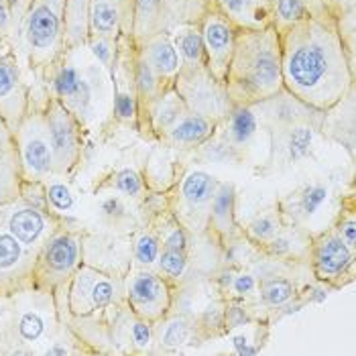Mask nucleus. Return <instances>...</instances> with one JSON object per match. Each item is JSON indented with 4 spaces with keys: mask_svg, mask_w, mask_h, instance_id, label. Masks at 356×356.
<instances>
[{
    "mask_svg": "<svg viewBox=\"0 0 356 356\" xmlns=\"http://www.w3.org/2000/svg\"><path fill=\"white\" fill-rule=\"evenodd\" d=\"M135 88H137L138 98V116L153 100H157L167 88H171L157 76V72L147 63V59L143 55L138 54V49L135 55Z\"/></svg>",
    "mask_w": 356,
    "mask_h": 356,
    "instance_id": "obj_27",
    "label": "nucleus"
},
{
    "mask_svg": "<svg viewBox=\"0 0 356 356\" xmlns=\"http://www.w3.org/2000/svg\"><path fill=\"white\" fill-rule=\"evenodd\" d=\"M100 210H102V214H104L106 218L114 220V222L120 218H127V208H124L122 200H120V197H116V195L106 197V200L102 202Z\"/></svg>",
    "mask_w": 356,
    "mask_h": 356,
    "instance_id": "obj_45",
    "label": "nucleus"
},
{
    "mask_svg": "<svg viewBox=\"0 0 356 356\" xmlns=\"http://www.w3.org/2000/svg\"><path fill=\"white\" fill-rule=\"evenodd\" d=\"M0 222H4V228L17 241L33 250L43 247L55 232L54 214L31 204H13L0 208Z\"/></svg>",
    "mask_w": 356,
    "mask_h": 356,
    "instance_id": "obj_14",
    "label": "nucleus"
},
{
    "mask_svg": "<svg viewBox=\"0 0 356 356\" xmlns=\"http://www.w3.org/2000/svg\"><path fill=\"white\" fill-rule=\"evenodd\" d=\"M124 300L137 318L159 324L171 309V287L163 275L153 269L135 267L124 285Z\"/></svg>",
    "mask_w": 356,
    "mask_h": 356,
    "instance_id": "obj_10",
    "label": "nucleus"
},
{
    "mask_svg": "<svg viewBox=\"0 0 356 356\" xmlns=\"http://www.w3.org/2000/svg\"><path fill=\"white\" fill-rule=\"evenodd\" d=\"M31 250L33 248L25 247L6 228H2L0 222V289L19 287V283L33 277L39 252L31 254Z\"/></svg>",
    "mask_w": 356,
    "mask_h": 356,
    "instance_id": "obj_17",
    "label": "nucleus"
},
{
    "mask_svg": "<svg viewBox=\"0 0 356 356\" xmlns=\"http://www.w3.org/2000/svg\"><path fill=\"white\" fill-rule=\"evenodd\" d=\"M314 140V129L303 124V122H293L289 124L287 138H285V153L289 163H298L300 159L307 157L309 147Z\"/></svg>",
    "mask_w": 356,
    "mask_h": 356,
    "instance_id": "obj_33",
    "label": "nucleus"
},
{
    "mask_svg": "<svg viewBox=\"0 0 356 356\" xmlns=\"http://www.w3.org/2000/svg\"><path fill=\"white\" fill-rule=\"evenodd\" d=\"M184 114H188V108L171 86L157 100H153L147 108L140 112L138 122H147L149 131L157 138H161Z\"/></svg>",
    "mask_w": 356,
    "mask_h": 356,
    "instance_id": "obj_20",
    "label": "nucleus"
},
{
    "mask_svg": "<svg viewBox=\"0 0 356 356\" xmlns=\"http://www.w3.org/2000/svg\"><path fill=\"white\" fill-rule=\"evenodd\" d=\"M54 96L70 110L80 127H88L112 112L110 72L100 65L90 51L70 49L59 57L51 74Z\"/></svg>",
    "mask_w": 356,
    "mask_h": 356,
    "instance_id": "obj_3",
    "label": "nucleus"
},
{
    "mask_svg": "<svg viewBox=\"0 0 356 356\" xmlns=\"http://www.w3.org/2000/svg\"><path fill=\"white\" fill-rule=\"evenodd\" d=\"M257 287H259V283H257L254 275L250 273L236 275L234 281H232V291H234L238 298H247V296H250Z\"/></svg>",
    "mask_w": 356,
    "mask_h": 356,
    "instance_id": "obj_44",
    "label": "nucleus"
},
{
    "mask_svg": "<svg viewBox=\"0 0 356 356\" xmlns=\"http://www.w3.org/2000/svg\"><path fill=\"white\" fill-rule=\"evenodd\" d=\"M159 252H161V238H159L157 232L147 230V232L138 234L137 241H135V247H133V257H135L137 267H143V269L157 267Z\"/></svg>",
    "mask_w": 356,
    "mask_h": 356,
    "instance_id": "obj_34",
    "label": "nucleus"
},
{
    "mask_svg": "<svg viewBox=\"0 0 356 356\" xmlns=\"http://www.w3.org/2000/svg\"><path fill=\"white\" fill-rule=\"evenodd\" d=\"M45 200H47V208L51 210V214H72L76 210V197L70 190V186H65L63 181H47L45 184Z\"/></svg>",
    "mask_w": 356,
    "mask_h": 356,
    "instance_id": "obj_37",
    "label": "nucleus"
},
{
    "mask_svg": "<svg viewBox=\"0 0 356 356\" xmlns=\"http://www.w3.org/2000/svg\"><path fill=\"white\" fill-rule=\"evenodd\" d=\"M334 232L346 243V247L356 250V216L355 208L342 212V216L338 218L336 226H334Z\"/></svg>",
    "mask_w": 356,
    "mask_h": 356,
    "instance_id": "obj_43",
    "label": "nucleus"
},
{
    "mask_svg": "<svg viewBox=\"0 0 356 356\" xmlns=\"http://www.w3.org/2000/svg\"><path fill=\"white\" fill-rule=\"evenodd\" d=\"M296 195H298L293 200L296 218H309L324 206V202L328 200L330 190L324 184H307Z\"/></svg>",
    "mask_w": 356,
    "mask_h": 356,
    "instance_id": "obj_31",
    "label": "nucleus"
},
{
    "mask_svg": "<svg viewBox=\"0 0 356 356\" xmlns=\"http://www.w3.org/2000/svg\"><path fill=\"white\" fill-rule=\"evenodd\" d=\"M131 342H133L135 350L147 353L153 344V324L135 316V320L131 324Z\"/></svg>",
    "mask_w": 356,
    "mask_h": 356,
    "instance_id": "obj_42",
    "label": "nucleus"
},
{
    "mask_svg": "<svg viewBox=\"0 0 356 356\" xmlns=\"http://www.w3.org/2000/svg\"><path fill=\"white\" fill-rule=\"evenodd\" d=\"M17 328H19V336H21L25 342H37V340L43 338V334H45V330H47V320H45V316H43L41 312H37V309H27V312L21 314Z\"/></svg>",
    "mask_w": 356,
    "mask_h": 356,
    "instance_id": "obj_39",
    "label": "nucleus"
},
{
    "mask_svg": "<svg viewBox=\"0 0 356 356\" xmlns=\"http://www.w3.org/2000/svg\"><path fill=\"white\" fill-rule=\"evenodd\" d=\"M173 90L188 112L208 116L220 124L232 110L224 82L216 80L206 67H181L173 80Z\"/></svg>",
    "mask_w": 356,
    "mask_h": 356,
    "instance_id": "obj_5",
    "label": "nucleus"
},
{
    "mask_svg": "<svg viewBox=\"0 0 356 356\" xmlns=\"http://www.w3.org/2000/svg\"><path fill=\"white\" fill-rule=\"evenodd\" d=\"M6 2H8L10 8H13V15H15V17L19 15V17L23 19V15H25V10H27L31 0H6Z\"/></svg>",
    "mask_w": 356,
    "mask_h": 356,
    "instance_id": "obj_47",
    "label": "nucleus"
},
{
    "mask_svg": "<svg viewBox=\"0 0 356 356\" xmlns=\"http://www.w3.org/2000/svg\"><path fill=\"white\" fill-rule=\"evenodd\" d=\"M63 8L65 0H31L21 19L29 61L37 70H54L65 54Z\"/></svg>",
    "mask_w": 356,
    "mask_h": 356,
    "instance_id": "obj_4",
    "label": "nucleus"
},
{
    "mask_svg": "<svg viewBox=\"0 0 356 356\" xmlns=\"http://www.w3.org/2000/svg\"><path fill=\"white\" fill-rule=\"evenodd\" d=\"M224 88L232 106H257L283 92L281 39L273 25L238 27Z\"/></svg>",
    "mask_w": 356,
    "mask_h": 356,
    "instance_id": "obj_2",
    "label": "nucleus"
},
{
    "mask_svg": "<svg viewBox=\"0 0 356 356\" xmlns=\"http://www.w3.org/2000/svg\"><path fill=\"white\" fill-rule=\"evenodd\" d=\"M171 27L179 23H197L202 15L212 6L208 0H161Z\"/></svg>",
    "mask_w": 356,
    "mask_h": 356,
    "instance_id": "obj_30",
    "label": "nucleus"
},
{
    "mask_svg": "<svg viewBox=\"0 0 356 356\" xmlns=\"http://www.w3.org/2000/svg\"><path fill=\"white\" fill-rule=\"evenodd\" d=\"M236 27L261 29L271 25L269 0H212Z\"/></svg>",
    "mask_w": 356,
    "mask_h": 356,
    "instance_id": "obj_23",
    "label": "nucleus"
},
{
    "mask_svg": "<svg viewBox=\"0 0 356 356\" xmlns=\"http://www.w3.org/2000/svg\"><path fill=\"white\" fill-rule=\"evenodd\" d=\"M116 47H118V41L108 39V37H96V35H92V37L88 39V43H86V49L90 51V55H92L100 65H104L108 72L110 67H112L114 57H116Z\"/></svg>",
    "mask_w": 356,
    "mask_h": 356,
    "instance_id": "obj_40",
    "label": "nucleus"
},
{
    "mask_svg": "<svg viewBox=\"0 0 356 356\" xmlns=\"http://www.w3.org/2000/svg\"><path fill=\"white\" fill-rule=\"evenodd\" d=\"M283 216L281 214H263V216H257L250 224L247 226V236L257 243V245H267L271 243L277 234H281V228H283Z\"/></svg>",
    "mask_w": 356,
    "mask_h": 356,
    "instance_id": "obj_35",
    "label": "nucleus"
},
{
    "mask_svg": "<svg viewBox=\"0 0 356 356\" xmlns=\"http://www.w3.org/2000/svg\"><path fill=\"white\" fill-rule=\"evenodd\" d=\"M236 192L234 186L228 181H220L218 190L214 193L212 206H210V216H208V228L214 232V236L220 243H228L238 234V224H236Z\"/></svg>",
    "mask_w": 356,
    "mask_h": 356,
    "instance_id": "obj_19",
    "label": "nucleus"
},
{
    "mask_svg": "<svg viewBox=\"0 0 356 356\" xmlns=\"http://www.w3.org/2000/svg\"><path fill=\"white\" fill-rule=\"evenodd\" d=\"M17 147L23 177L29 181H43L55 175L49 129L43 110L27 112L17 127Z\"/></svg>",
    "mask_w": 356,
    "mask_h": 356,
    "instance_id": "obj_7",
    "label": "nucleus"
},
{
    "mask_svg": "<svg viewBox=\"0 0 356 356\" xmlns=\"http://www.w3.org/2000/svg\"><path fill=\"white\" fill-rule=\"evenodd\" d=\"M124 289L120 287L118 279L102 273L94 267L80 265L76 273L70 277L67 287V305L70 312L78 318L90 316L94 312H100L110 307L122 298Z\"/></svg>",
    "mask_w": 356,
    "mask_h": 356,
    "instance_id": "obj_9",
    "label": "nucleus"
},
{
    "mask_svg": "<svg viewBox=\"0 0 356 356\" xmlns=\"http://www.w3.org/2000/svg\"><path fill=\"white\" fill-rule=\"evenodd\" d=\"M43 114L49 129L55 175L65 177L78 167L82 157V127L54 94L47 98Z\"/></svg>",
    "mask_w": 356,
    "mask_h": 356,
    "instance_id": "obj_8",
    "label": "nucleus"
},
{
    "mask_svg": "<svg viewBox=\"0 0 356 356\" xmlns=\"http://www.w3.org/2000/svg\"><path fill=\"white\" fill-rule=\"evenodd\" d=\"M222 122L226 127V143L232 149L247 147L259 131V116L254 114V106H232Z\"/></svg>",
    "mask_w": 356,
    "mask_h": 356,
    "instance_id": "obj_26",
    "label": "nucleus"
},
{
    "mask_svg": "<svg viewBox=\"0 0 356 356\" xmlns=\"http://www.w3.org/2000/svg\"><path fill=\"white\" fill-rule=\"evenodd\" d=\"M13 21H15V15H13V8L6 0H0V37L6 35L10 27H13Z\"/></svg>",
    "mask_w": 356,
    "mask_h": 356,
    "instance_id": "obj_46",
    "label": "nucleus"
},
{
    "mask_svg": "<svg viewBox=\"0 0 356 356\" xmlns=\"http://www.w3.org/2000/svg\"><path fill=\"white\" fill-rule=\"evenodd\" d=\"M314 2L316 0H269L271 25L279 33H283L285 29L293 27L312 10Z\"/></svg>",
    "mask_w": 356,
    "mask_h": 356,
    "instance_id": "obj_29",
    "label": "nucleus"
},
{
    "mask_svg": "<svg viewBox=\"0 0 356 356\" xmlns=\"http://www.w3.org/2000/svg\"><path fill=\"white\" fill-rule=\"evenodd\" d=\"M171 23L167 19L161 0H133V41L140 45L149 37L169 31Z\"/></svg>",
    "mask_w": 356,
    "mask_h": 356,
    "instance_id": "obj_22",
    "label": "nucleus"
},
{
    "mask_svg": "<svg viewBox=\"0 0 356 356\" xmlns=\"http://www.w3.org/2000/svg\"><path fill=\"white\" fill-rule=\"evenodd\" d=\"M208 2H212V0H208Z\"/></svg>",
    "mask_w": 356,
    "mask_h": 356,
    "instance_id": "obj_48",
    "label": "nucleus"
},
{
    "mask_svg": "<svg viewBox=\"0 0 356 356\" xmlns=\"http://www.w3.org/2000/svg\"><path fill=\"white\" fill-rule=\"evenodd\" d=\"M197 25H200V33H202L204 54H206V70L216 80L224 82L230 57L234 51L238 27L214 4L202 15Z\"/></svg>",
    "mask_w": 356,
    "mask_h": 356,
    "instance_id": "obj_12",
    "label": "nucleus"
},
{
    "mask_svg": "<svg viewBox=\"0 0 356 356\" xmlns=\"http://www.w3.org/2000/svg\"><path fill=\"white\" fill-rule=\"evenodd\" d=\"M220 179L208 171L192 169L177 184L171 197V216L186 230L204 232L208 228L210 206L218 190Z\"/></svg>",
    "mask_w": 356,
    "mask_h": 356,
    "instance_id": "obj_6",
    "label": "nucleus"
},
{
    "mask_svg": "<svg viewBox=\"0 0 356 356\" xmlns=\"http://www.w3.org/2000/svg\"><path fill=\"white\" fill-rule=\"evenodd\" d=\"M90 33L114 41L133 39V0H90Z\"/></svg>",
    "mask_w": 356,
    "mask_h": 356,
    "instance_id": "obj_16",
    "label": "nucleus"
},
{
    "mask_svg": "<svg viewBox=\"0 0 356 356\" xmlns=\"http://www.w3.org/2000/svg\"><path fill=\"white\" fill-rule=\"evenodd\" d=\"M312 267L318 281L328 285H344V277L353 279L355 250L330 228L314 238L312 245Z\"/></svg>",
    "mask_w": 356,
    "mask_h": 356,
    "instance_id": "obj_13",
    "label": "nucleus"
},
{
    "mask_svg": "<svg viewBox=\"0 0 356 356\" xmlns=\"http://www.w3.org/2000/svg\"><path fill=\"white\" fill-rule=\"evenodd\" d=\"M320 4L326 8V13L334 19L336 29H338L348 54L355 55L356 0H320Z\"/></svg>",
    "mask_w": 356,
    "mask_h": 356,
    "instance_id": "obj_28",
    "label": "nucleus"
},
{
    "mask_svg": "<svg viewBox=\"0 0 356 356\" xmlns=\"http://www.w3.org/2000/svg\"><path fill=\"white\" fill-rule=\"evenodd\" d=\"M257 289L261 293V300L267 303V305H271V307H281V305H285L287 302H291L293 296H296V285L287 277H269V279H263Z\"/></svg>",
    "mask_w": 356,
    "mask_h": 356,
    "instance_id": "obj_32",
    "label": "nucleus"
},
{
    "mask_svg": "<svg viewBox=\"0 0 356 356\" xmlns=\"http://www.w3.org/2000/svg\"><path fill=\"white\" fill-rule=\"evenodd\" d=\"M279 39L283 92L305 108L326 114L355 92V55L320 2Z\"/></svg>",
    "mask_w": 356,
    "mask_h": 356,
    "instance_id": "obj_1",
    "label": "nucleus"
},
{
    "mask_svg": "<svg viewBox=\"0 0 356 356\" xmlns=\"http://www.w3.org/2000/svg\"><path fill=\"white\" fill-rule=\"evenodd\" d=\"M27 92L21 82V67L13 49L0 54V114L4 122L13 129L27 114Z\"/></svg>",
    "mask_w": 356,
    "mask_h": 356,
    "instance_id": "obj_15",
    "label": "nucleus"
},
{
    "mask_svg": "<svg viewBox=\"0 0 356 356\" xmlns=\"http://www.w3.org/2000/svg\"><path fill=\"white\" fill-rule=\"evenodd\" d=\"M137 49L138 54L147 59V63L157 72V76L167 86H173L175 76L181 70V59H179L175 45H173V39H171L169 31L149 37L147 41L137 45Z\"/></svg>",
    "mask_w": 356,
    "mask_h": 356,
    "instance_id": "obj_18",
    "label": "nucleus"
},
{
    "mask_svg": "<svg viewBox=\"0 0 356 356\" xmlns=\"http://www.w3.org/2000/svg\"><path fill=\"white\" fill-rule=\"evenodd\" d=\"M220 122L208 118V116L188 112L159 140L167 143V145H173V147H197V145H204L206 140L214 137Z\"/></svg>",
    "mask_w": 356,
    "mask_h": 356,
    "instance_id": "obj_21",
    "label": "nucleus"
},
{
    "mask_svg": "<svg viewBox=\"0 0 356 356\" xmlns=\"http://www.w3.org/2000/svg\"><path fill=\"white\" fill-rule=\"evenodd\" d=\"M159 324H161V330H159V342H161V346L175 350V348H179V346H184L188 342V338H190V326H188L186 320H181V318L165 320L163 318Z\"/></svg>",
    "mask_w": 356,
    "mask_h": 356,
    "instance_id": "obj_38",
    "label": "nucleus"
},
{
    "mask_svg": "<svg viewBox=\"0 0 356 356\" xmlns=\"http://www.w3.org/2000/svg\"><path fill=\"white\" fill-rule=\"evenodd\" d=\"M114 186L120 193H124L127 197H140V193L145 192V181L138 175L135 169L131 167H122L116 177H114Z\"/></svg>",
    "mask_w": 356,
    "mask_h": 356,
    "instance_id": "obj_41",
    "label": "nucleus"
},
{
    "mask_svg": "<svg viewBox=\"0 0 356 356\" xmlns=\"http://www.w3.org/2000/svg\"><path fill=\"white\" fill-rule=\"evenodd\" d=\"M188 250H177V248H163L157 259V269L167 281H177L188 271Z\"/></svg>",
    "mask_w": 356,
    "mask_h": 356,
    "instance_id": "obj_36",
    "label": "nucleus"
},
{
    "mask_svg": "<svg viewBox=\"0 0 356 356\" xmlns=\"http://www.w3.org/2000/svg\"><path fill=\"white\" fill-rule=\"evenodd\" d=\"M90 0H65L63 45L65 51L86 47L90 39Z\"/></svg>",
    "mask_w": 356,
    "mask_h": 356,
    "instance_id": "obj_24",
    "label": "nucleus"
},
{
    "mask_svg": "<svg viewBox=\"0 0 356 356\" xmlns=\"http://www.w3.org/2000/svg\"><path fill=\"white\" fill-rule=\"evenodd\" d=\"M82 265V241L74 232H54L39 248L33 279L47 287H57L70 281Z\"/></svg>",
    "mask_w": 356,
    "mask_h": 356,
    "instance_id": "obj_11",
    "label": "nucleus"
},
{
    "mask_svg": "<svg viewBox=\"0 0 356 356\" xmlns=\"http://www.w3.org/2000/svg\"><path fill=\"white\" fill-rule=\"evenodd\" d=\"M173 45L181 59V67H206V54L197 23H179L169 29Z\"/></svg>",
    "mask_w": 356,
    "mask_h": 356,
    "instance_id": "obj_25",
    "label": "nucleus"
}]
</instances>
